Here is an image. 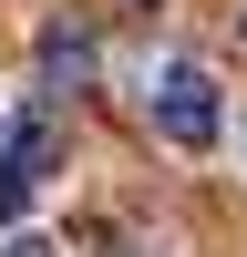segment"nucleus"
Instances as JSON below:
<instances>
[{
    "mask_svg": "<svg viewBox=\"0 0 247 257\" xmlns=\"http://www.w3.org/2000/svg\"><path fill=\"white\" fill-rule=\"evenodd\" d=\"M144 123H155L175 155H206V144L226 134V93H216V72H206V62H185V52L144 62Z\"/></svg>",
    "mask_w": 247,
    "mask_h": 257,
    "instance_id": "1",
    "label": "nucleus"
},
{
    "mask_svg": "<svg viewBox=\"0 0 247 257\" xmlns=\"http://www.w3.org/2000/svg\"><path fill=\"white\" fill-rule=\"evenodd\" d=\"M41 72H52V82L72 72V82H82V72H93V41H82L72 21H52V31H41Z\"/></svg>",
    "mask_w": 247,
    "mask_h": 257,
    "instance_id": "2",
    "label": "nucleus"
},
{
    "mask_svg": "<svg viewBox=\"0 0 247 257\" xmlns=\"http://www.w3.org/2000/svg\"><path fill=\"white\" fill-rule=\"evenodd\" d=\"M31 196H41V175H31L21 155H0V237H11L21 216H31Z\"/></svg>",
    "mask_w": 247,
    "mask_h": 257,
    "instance_id": "3",
    "label": "nucleus"
},
{
    "mask_svg": "<svg viewBox=\"0 0 247 257\" xmlns=\"http://www.w3.org/2000/svg\"><path fill=\"white\" fill-rule=\"evenodd\" d=\"M0 257H62L52 237H31V226H11V237H0Z\"/></svg>",
    "mask_w": 247,
    "mask_h": 257,
    "instance_id": "4",
    "label": "nucleus"
}]
</instances>
